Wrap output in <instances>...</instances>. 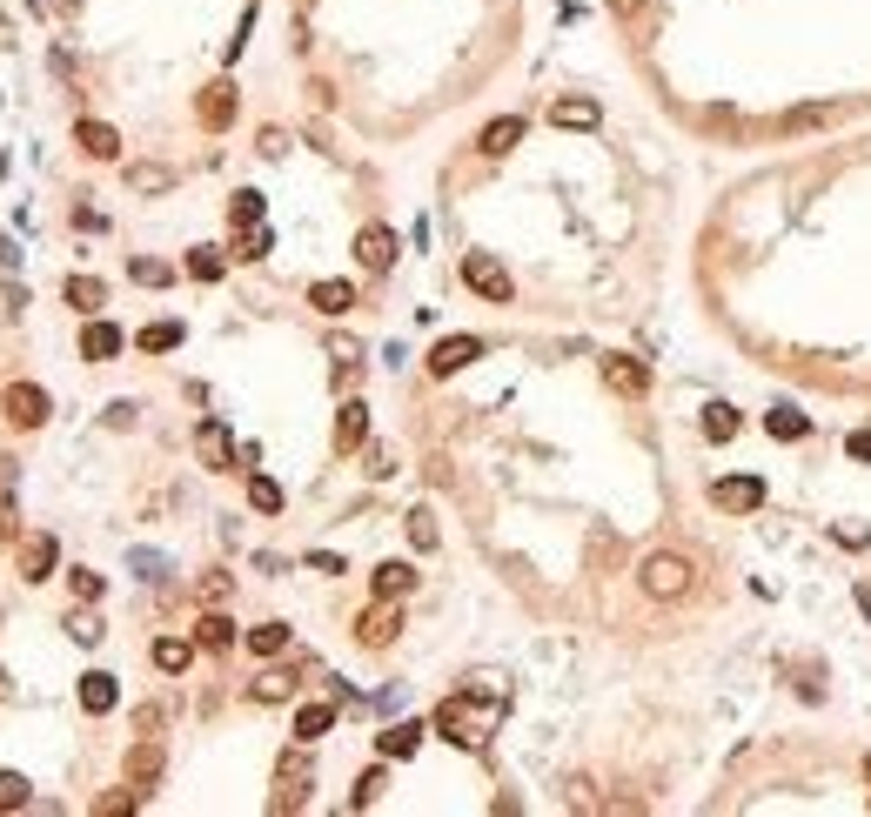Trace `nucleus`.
I'll use <instances>...</instances> for the list:
<instances>
[{"label": "nucleus", "instance_id": "36", "mask_svg": "<svg viewBox=\"0 0 871 817\" xmlns=\"http://www.w3.org/2000/svg\"><path fill=\"white\" fill-rule=\"evenodd\" d=\"M128 275H134L141 288H168V282H175V268H168V262H148V255H141V262H134Z\"/></svg>", "mask_w": 871, "mask_h": 817}, {"label": "nucleus", "instance_id": "43", "mask_svg": "<svg viewBox=\"0 0 871 817\" xmlns=\"http://www.w3.org/2000/svg\"><path fill=\"white\" fill-rule=\"evenodd\" d=\"M201 597H208V603H222V597H228V576H222V570H215V576H201Z\"/></svg>", "mask_w": 871, "mask_h": 817}, {"label": "nucleus", "instance_id": "29", "mask_svg": "<svg viewBox=\"0 0 871 817\" xmlns=\"http://www.w3.org/2000/svg\"><path fill=\"white\" fill-rule=\"evenodd\" d=\"M27 797H34V784L21 771H0V811H27Z\"/></svg>", "mask_w": 871, "mask_h": 817}, {"label": "nucleus", "instance_id": "17", "mask_svg": "<svg viewBox=\"0 0 871 817\" xmlns=\"http://www.w3.org/2000/svg\"><path fill=\"white\" fill-rule=\"evenodd\" d=\"M516 141H523V121H516V114H503V121H490V128L476 134V148H483L490 161H496V155H510Z\"/></svg>", "mask_w": 871, "mask_h": 817}, {"label": "nucleus", "instance_id": "4", "mask_svg": "<svg viewBox=\"0 0 871 817\" xmlns=\"http://www.w3.org/2000/svg\"><path fill=\"white\" fill-rule=\"evenodd\" d=\"M356 262L369 268V275H382V268H396V228H382V221H369L356 235Z\"/></svg>", "mask_w": 871, "mask_h": 817}, {"label": "nucleus", "instance_id": "42", "mask_svg": "<svg viewBox=\"0 0 871 817\" xmlns=\"http://www.w3.org/2000/svg\"><path fill=\"white\" fill-rule=\"evenodd\" d=\"M94 811H101V817H121V811H134V791H108L101 804H94Z\"/></svg>", "mask_w": 871, "mask_h": 817}, {"label": "nucleus", "instance_id": "31", "mask_svg": "<svg viewBox=\"0 0 871 817\" xmlns=\"http://www.w3.org/2000/svg\"><path fill=\"white\" fill-rule=\"evenodd\" d=\"M188 657H195V650H188L181 637H161L155 643V670H168V677H175V670H188Z\"/></svg>", "mask_w": 871, "mask_h": 817}, {"label": "nucleus", "instance_id": "21", "mask_svg": "<svg viewBox=\"0 0 871 817\" xmlns=\"http://www.w3.org/2000/svg\"><path fill=\"white\" fill-rule=\"evenodd\" d=\"M309 302H315L322 315H342V309H356V288L329 275V282H315V288H309Z\"/></svg>", "mask_w": 871, "mask_h": 817}, {"label": "nucleus", "instance_id": "25", "mask_svg": "<svg viewBox=\"0 0 871 817\" xmlns=\"http://www.w3.org/2000/svg\"><path fill=\"white\" fill-rule=\"evenodd\" d=\"M416 590V570L409 563H382L376 570V597H409Z\"/></svg>", "mask_w": 871, "mask_h": 817}, {"label": "nucleus", "instance_id": "24", "mask_svg": "<svg viewBox=\"0 0 871 817\" xmlns=\"http://www.w3.org/2000/svg\"><path fill=\"white\" fill-rule=\"evenodd\" d=\"M248 650H255V657H282V650H289V623H255V630H248Z\"/></svg>", "mask_w": 871, "mask_h": 817}, {"label": "nucleus", "instance_id": "1", "mask_svg": "<svg viewBox=\"0 0 871 817\" xmlns=\"http://www.w3.org/2000/svg\"><path fill=\"white\" fill-rule=\"evenodd\" d=\"M490 697H476V704H469V697H449L443 710H436V730H443V737H456V744H483V724H490Z\"/></svg>", "mask_w": 871, "mask_h": 817}, {"label": "nucleus", "instance_id": "38", "mask_svg": "<svg viewBox=\"0 0 871 817\" xmlns=\"http://www.w3.org/2000/svg\"><path fill=\"white\" fill-rule=\"evenodd\" d=\"M235 255H242V262H262V255H268V228H262V221H255V228H242Z\"/></svg>", "mask_w": 871, "mask_h": 817}, {"label": "nucleus", "instance_id": "35", "mask_svg": "<svg viewBox=\"0 0 871 817\" xmlns=\"http://www.w3.org/2000/svg\"><path fill=\"white\" fill-rule=\"evenodd\" d=\"M228 221H235V228H255V221H262V195H255V188H242V195L228 201Z\"/></svg>", "mask_w": 871, "mask_h": 817}, {"label": "nucleus", "instance_id": "10", "mask_svg": "<svg viewBox=\"0 0 871 817\" xmlns=\"http://www.w3.org/2000/svg\"><path fill=\"white\" fill-rule=\"evenodd\" d=\"M54 563H61L54 536H27V543H21V576H27V583H47V576H54Z\"/></svg>", "mask_w": 871, "mask_h": 817}, {"label": "nucleus", "instance_id": "27", "mask_svg": "<svg viewBox=\"0 0 871 817\" xmlns=\"http://www.w3.org/2000/svg\"><path fill=\"white\" fill-rule=\"evenodd\" d=\"M67 302H74V309H101V302H108V288L94 282V275H67Z\"/></svg>", "mask_w": 871, "mask_h": 817}, {"label": "nucleus", "instance_id": "19", "mask_svg": "<svg viewBox=\"0 0 871 817\" xmlns=\"http://www.w3.org/2000/svg\"><path fill=\"white\" fill-rule=\"evenodd\" d=\"M416 744H423V724H416V717H409V724H389V730L376 737L382 757H416Z\"/></svg>", "mask_w": 871, "mask_h": 817}, {"label": "nucleus", "instance_id": "7", "mask_svg": "<svg viewBox=\"0 0 871 817\" xmlns=\"http://www.w3.org/2000/svg\"><path fill=\"white\" fill-rule=\"evenodd\" d=\"M235 108H242V101H235V81H215V88H201V128H215L222 134L228 121H235Z\"/></svg>", "mask_w": 871, "mask_h": 817}, {"label": "nucleus", "instance_id": "48", "mask_svg": "<svg viewBox=\"0 0 871 817\" xmlns=\"http://www.w3.org/2000/svg\"><path fill=\"white\" fill-rule=\"evenodd\" d=\"M865 777H871V764H865Z\"/></svg>", "mask_w": 871, "mask_h": 817}, {"label": "nucleus", "instance_id": "37", "mask_svg": "<svg viewBox=\"0 0 871 817\" xmlns=\"http://www.w3.org/2000/svg\"><path fill=\"white\" fill-rule=\"evenodd\" d=\"M248 503L262 509V516H275V509H282V489L268 483V476H248Z\"/></svg>", "mask_w": 871, "mask_h": 817}, {"label": "nucleus", "instance_id": "33", "mask_svg": "<svg viewBox=\"0 0 871 817\" xmlns=\"http://www.w3.org/2000/svg\"><path fill=\"white\" fill-rule=\"evenodd\" d=\"M222 248H195V255H188V275H195V282H222Z\"/></svg>", "mask_w": 871, "mask_h": 817}, {"label": "nucleus", "instance_id": "47", "mask_svg": "<svg viewBox=\"0 0 871 817\" xmlns=\"http://www.w3.org/2000/svg\"><path fill=\"white\" fill-rule=\"evenodd\" d=\"M0 697H7V670H0Z\"/></svg>", "mask_w": 871, "mask_h": 817}, {"label": "nucleus", "instance_id": "12", "mask_svg": "<svg viewBox=\"0 0 871 817\" xmlns=\"http://www.w3.org/2000/svg\"><path fill=\"white\" fill-rule=\"evenodd\" d=\"M369 442V402H342V416H335V449L349 456V449H362Z\"/></svg>", "mask_w": 871, "mask_h": 817}, {"label": "nucleus", "instance_id": "11", "mask_svg": "<svg viewBox=\"0 0 871 817\" xmlns=\"http://www.w3.org/2000/svg\"><path fill=\"white\" fill-rule=\"evenodd\" d=\"M711 503L717 509H758L764 503V483H758V476H724V483L711 489Z\"/></svg>", "mask_w": 871, "mask_h": 817}, {"label": "nucleus", "instance_id": "26", "mask_svg": "<svg viewBox=\"0 0 871 817\" xmlns=\"http://www.w3.org/2000/svg\"><path fill=\"white\" fill-rule=\"evenodd\" d=\"M329 724H335V704H302V710H295V737H302V744L322 737Z\"/></svg>", "mask_w": 871, "mask_h": 817}, {"label": "nucleus", "instance_id": "39", "mask_svg": "<svg viewBox=\"0 0 871 817\" xmlns=\"http://www.w3.org/2000/svg\"><path fill=\"white\" fill-rule=\"evenodd\" d=\"M409 543H416V550H436V516H429V509L409 516Z\"/></svg>", "mask_w": 871, "mask_h": 817}, {"label": "nucleus", "instance_id": "45", "mask_svg": "<svg viewBox=\"0 0 871 817\" xmlns=\"http://www.w3.org/2000/svg\"><path fill=\"white\" fill-rule=\"evenodd\" d=\"M851 456H865V463H871V429H865V436H851Z\"/></svg>", "mask_w": 871, "mask_h": 817}, {"label": "nucleus", "instance_id": "9", "mask_svg": "<svg viewBox=\"0 0 871 817\" xmlns=\"http://www.w3.org/2000/svg\"><path fill=\"white\" fill-rule=\"evenodd\" d=\"M396 630H402V617H396V597H382L369 617L356 623V637L369 643V650H382V643H396Z\"/></svg>", "mask_w": 871, "mask_h": 817}, {"label": "nucleus", "instance_id": "30", "mask_svg": "<svg viewBox=\"0 0 871 817\" xmlns=\"http://www.w3.org/2000/svg\"><path fill=\"white\" fill-rule=\"evenodd\" d=\"M764 429H771L778 442H798V436H811V422H804L798 409H771V422H764Z\"/></svg>", "mask_w": 871, "mask_h": 817}, {"label": "nucleus", "instance_id": "16", "mask_svg": "<svg viewBox=\"0 0 871 817\" xmlns=\"http://www.w3.org/2000/svg\"><path fill=\"white\" fill-rule=\"evenodd\" d=\"M195 449H201V463H215V469L235 463V442H228L222 422H201V429H195Z\"/></svg>", "mask_w": 871, "mask_h": 817}, {"label": "nucleus", "instance_id": "34", "mask_svg": "<svg viewBox=\"0 0 871 817\" xmlns=\"http://www.w3.org/2000/svg\"><path fill=\"white\" fill-rule=\"evenodd\" d=\"M289 690H295V677H289V670H262V677H255V697H262V704H282Z\"/></svg>", "mask_w": 871, "mask_h": 817}, {"label": "nucleus", "instance_id": "15", "mask_svg": "<svg viewBox=\"0 0 871 817\" xmlns=\"http://www.w3.org/2000/svg\"><path fill=\"white\" fill-rule=\"evenodd\" d=\"M121 342H128V335L114 329V322H88V335H81V355H88V362H114V355H121Z\"/></svg>", "mask_w": 871, "mask_h": 817}, {"label": "nucleus", "instance_id": "3", "mask_svg": "<svg viewBox=\"0 0 871 817\" xmlns=\"http://www.w3.org/2000/svg\"><path fill=\"white\" fill-rule=\"evenodd\" d=\"M463 282L476 288V295H483V302H510V268L503 262H490V255H463Z\"/></svg>", "mask_w": 871, "mask_h": 817}, {"label": "nucleus", "instance_id": "8", "mask_svg": "<svg viewBox=\"0 0 871 817\" xmlns=\"http://www.w3.org/2000/svg\"><path fill=\"white\" fill-rule=\"evenodd\" d=\"M603 382H610L617 396H644V389H650V376H644L637 355H603Z\"/></svg>", "mask_w": 871, "mask_h": 817}, {"label": "nucleus", "instance_id": "22", "mask_svg": "<svg viewBox=\"0 0 871 817\" xmlns=\"http://www.w3.org/2000/svg\"><path fill=\"white\" fill-rule=\"evenodd\" d=\"M550 121H557V128H597L603 108H597V101H557V108H550Z\"/></svg>", "mask_w": 871, "mask_h": 817}, {"label": "nucleus", "instance_id": "40", "mask_svg": "<svg viewBox=\"0 0 871 817\" xmlns=\"http://www.w3.org/2000/svg\"><path fill=\"white\" fill-rule=\"evenodd\" d=\"M67 637L74 643H101V617H88V610L74 617V610H67Z\"/></svg>", "mask_w": 871, "mask_h": 817}, {"label": "nucleus", "instance_id": "32", "mask_svg": "<svg viewBox=\"0 0 871 817\" xmlns=\"http://www.w3.org/2000/svg\"><path fill=\"white\" fill-rule=\"evenodd\" d=\"M704 436H711V442H731V436H737V409L711 402V409H704Z\"/></svg>", "mask_w": 871, "mask_h": 817}, {"label": "nucleus", "instance_id": "2", "mask_svg": "<svg viewBox=\"0 0 871 817\" xmlns=\"http://www.w3.org/2000/svg\"><path fill=\"white\" fill-rule=\"evenodd\" d=\"M684 590H691V556L657 550L644 563V597H684Z\"/></svg>", "mask_w": 871, "mask_h": 817}, {"label": "nucleus", "instance_id": "28", "mask_svg": "<svg viewBox=\"0 0 871 817\" xmlns=\"http://www.w3.org/2000/svg\"><path fill=\"white\" fill-rule=\"evenodd\" d=\"M141 349H148V355L181 349V322H148V329H141Z\"/></svg>", "mask_w": 871, "mask_h": 817}, {"label": "nucleus", "instance_id": "20", "mask_svg": "<svg viewBox=\"0 0 871 817\" xmlns=\"http://www.w3.org/2000/svg\"><path fill=\"white\" fill-rule=\"evenodd\" d=\"M128 188H134V195H168V188H175V175H168L161 161H134V168H128Z\"/></svg>", "mask_w": 871, "mask_h": 817}, {"label": "nucleus", "instance_id": "14", "mask_svg": "<svg viewBox=\"0 0 871 817\" xmlns=\"http://www.w3.org/2000/svg\"><path fill=\"white\" fill-rule=\"evenodd\" d=\"M155 777H161V744H155V737H141V744L128 751V784H134V791H148Z\"/></svg>", "mask_w": 871, "mask_h": 817}, {"label": "nucleus", "instance_id": "23", "mask_svg": "<svg viewBox=\"0 0 871 817\" xmlns=\"http://www.w3.org/2000/svg\"><path fill=\"white\" fill-rule=\"evenodd\" d=\"M195 643L201 650H228V643H235V623H228L222 610H208V617L195 623Z\"/></svg>", "mask_w": 871, "mask_h": 817}, {"label": "nucleus", "instance_id": "13", "mask_svg": "<svg viewBox=\"0 0 871 817\" xmlns=\"http://www.w3.org/2000/svg\"><path fill=\"white\" fill-rule=\"evenodd\" d=\"M114 704H121L114 677H108V670H88V677H81V710H88V717H108Z\"/></svg>", "mask_w": 871, "mask_h": 817}, {"label": "nucleus", "instance_id": "41", "mask_svg": "<svg viewBox=\"0 0 871 817\" xmlns=\"http://www.w3.org/2000/svg\"><path fill=\"white\" fill-rule=\"evenodd\" d=\"M67 583H74V597H81V603H94V597H101V576H94V570H74Z\"/></svg>", "mask_w": 871, "mask_h": 817}, {"label": "nucleus", "instance_id": "44", "mask_svg": "<svg viewBox=\"0 0 871 817\" xmlns=\"http://www.w3.org/2000/svg\"><path fill=\"white\" fill-rule=\"evenodd\" d=\"M376 791H382V771H369V777L356 784V804H376Z\"/></svg>", "mask_w": 871, "mask_h": 817}, {"label": "nucleus", "instance_id": "6", "mask_svg": "<svg viewBox=\"0 0 871 817\" xmlns=\"http://www.w3.org/2000/svg\"><path fill=\"white\" fill-rule=\"evenodd\" d=\"M483 355V342L476 335H443L436 349H429V376H456V369H469Z\"/></svg>", "mask_w": 871, "mask_h": 817}, {"label": "nucleus", "instance_id": "46", "mask_svg": "<svg viewBox=\"0 0 871 817\" xmlns=\"http://www.w3.org/2000/svg\"><path fill=\"white\" fill-rule=\"evenodd\" d=\"M858 603H865V617H871V590H858Z\"/></svg>", "mask_w": 871, "mask_h": 817}, {"label": "nucleus", "instance_id": "18", "mask_svg": "<svg viewBox=\"0 0 871 817\" xmlns=\"http://www.w3.org/2000/svg\"><path fill=\"white\" fill-rule=\"evenodd\" d=\"M74 141H81L94 161H114V155H121V134H114L108 121H81V128H74Z\"/></svg>", "mask_w": 871, "mask_h": 817}, {"label": "nucleus", "instance_id": "5", "mask_svg": "<svg viewBox=\"0 0 871 817\" xmlns=\"http://www.w3.org/2000/svg\"><path fill=\"white\" fill-rule=\"evenodd\" d=\"M7 422H14V429H41L47 422V389L41 382H14V389H7Z\"/></svg>", "mask_w": 871, "mask_h": 817}]
</instances>
